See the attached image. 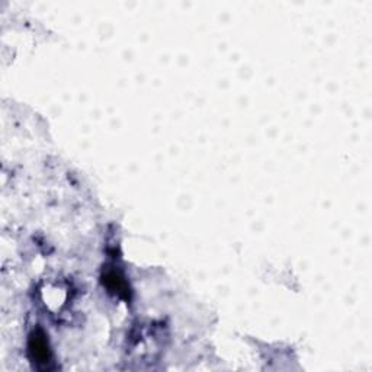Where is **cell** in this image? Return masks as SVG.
I'll return each instance as SVG.
<instances>
[{"label":"cell","instance_id":"2","mask_svg":"<svg viewBox=\"0 0 372 372\" xmlns=\"http://www.w3.org/2000/svg\"><path fill=\"white\" fill-rule=\"evenodd\" d=\"M102 282L103 286L109 290V293H114L115 295L129 300V288H128V282L125 278L115 269H108L102 275Z\"/></svg>","mask_w":372,"mask_h":372},{"label":"cell","instance_id":"1","mask_svg":"<svg viewBox=\"0 0 372 372\" xmlns=\"http://www.w3.org/2000/svg\"><path fill=\"white\" fill-rule=\"evenodd\" d=\"M28 355L30 359L38 366H49L53 361L51 349L49 346V339L41 329L34 331L28 339Z\"/></svg>","mask_w":372,"mask_h":372}]
</instances>
